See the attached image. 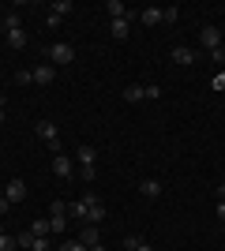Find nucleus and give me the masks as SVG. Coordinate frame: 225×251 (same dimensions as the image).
<instances>
[{"label": "nucleus", "instance_id": "f3484780", "mask_svg": "<svg viewBox=\"0 0 225 251\" xmlns=\"http://www.w3.org/2000/svg\"><path fill=\"white\" fill-rule=\"evenodd\" d=\"M86 206H90V202L79 199V202H72V206H68V214H72V218H79V221H86Z\"/></svg>", "mask_w": 225, "mask_h": 251}, {"label": "nucleus", "instance_id": "bb28decb", "mask_svg": "<svg viewBox=\"0 0 225 251\" xmlns=\"http://www.w3.org/2000/svg\"><path fill=\"white\" fill-rule=\"evenodd\" d=\"M49 214H68V202H60V199H53V206H49Z\"/></svg>", "mask_w": 225, "mask_h": 251}, {"label": "nucleus", "instance_id": "f257e3e1", "mask_svg": "<svg viewBox=\"0 0 225 251\" xmlns=\"http://www.w3.org/2000/svg\"><path fill=\"white\" fill-rule=\"evenodd\" d=\"M154 101V98H161V86H143V83H131V86H124V101Z\"/></svg>", "mask_w": 225, "mask_h": 251}, {"label": "nucleus", "instance_id": "2f4dec72", "mask_svg": "<svg viewBox=\"0 0 225 251\" xmlns=\"http://www.w3.org/2000/svg\"><path fill=\"white\" fill-rule=\"evenodd\" d=\"M8 210H11V202L4 199V195H0V218H4V214H8Z\"/></svg>", "mask_w": 225, "mask_h": 251}, {"label": "nucleus", "instance_id": "f03ea898", "mask_svg": "<svg viewBox=\"0 0 225 251\" xmlns=\"http://www.w3.org/2000/svg\"><path fill=\"white\" fill-rule=\"evenodd\" d=\"M45 56H49V64H72L75 49L68 42H49V45H45Z\"/></svg>", "mask_w": 225, "mask_h": 251}, {"label": "nucleus", "instance_id": "7ed1b4c3", "mask_svg": "<svg viewBox=\"0 0 225 251\" xmlns=\"http://www.w3.org/2000/svg\"><path fill=\"white\" fill-rule=\"evenodd\" d=\"M34 131H38V139H42V143H49V147H53V154H60V131H56L53 120H38V124H34Z\"/></svg>", "mask_w": 225, "mask_h": 251}, {"label": "nucleus", "instance_id": "6e6552de", "mask_svg": "<svg viewBox=\"0 0 225 251\" xmlns=\"http://www.w3.org/2000/svg\"><path fill=\"white\" fill-rule=\"evenodd\" d=\"M173 64H180V68H192L195 64V49H188V45H173Z\"/></svg>", "mask_w": 225, "mask_h": 251}, {"label": "nucleus", "instance_id": "dca6fc26", "mask_svg": "<svg viewBox=\"0 0 225 251\" xmlns=\"http://www.w3.org/2000/svg\"><path fill=\"white\" fill-rule=\"evenodd\" d=\"M68 11H72V0H56L53 8H49V15H53V19H64Z\"/></svg>", "mask_w": 225, "mask_h": 251}, {"label": "nucleus", "instance_id": "b1692460", "mask_svg": "<svg viewBox=\"0 0 225 251\" xmlns=\"http://www.w3.org/2000/svg\"><path fill=\"white\" fill-rule=\"evenodd\" d=\"M176 19H180V8H165L161 11V23H176Z\"/></svg>", "mask_w": 225, "mask_h": 251}, {"label": "nucleus", "instance_id": "9d476101", "mask_svg": "<svg viewBox=\"0 0 225 251\" xmlns=\"http://www.w3.org/2000/svg\"><path fill=\"white\" fill-rule=\"evenodd\" d=\"M161 11H165V8H158V4H147V8L139 11L143 26H158V23H161Z\"/></svg>", "mask_w": 225, "mask_h": 251}, {"label": "nucleus", "instance_id": "7c9ffc66", "mask_svg": "<svg viewBox=\"0 0 225 251\" xmlns=\"http://www.w3.org/2000/svg\"><path fill=\"white\" fill-rule=\"evenodd\" d=\"M214 199H218V202H225V184H218V188H214Z\"/></svg>", "mask_w": 225, "mask_h": 251}, {"label": "nucleus", "instance_id": "f704fd0d", "mask_svg": "<svg viewBox=\"0 0 225 251\" xmlns=\"http://www.w3.org/2000/svg\"><path fill=\"white\" fill-rule=\"evenodd\" d=\"M90 251H109V248H101V244H98V248H90Z\"/></svg>", "mask_w": 225, "mask_h": 251}, {"label": "nucleus", "instance_id": "c85d7f7f", "mask_svg": "<svg viewBox=\"0 0 225 251\" xmlns=\"http://www.w3.org/2000/svg\"><path fill=\"white\" fill-rule=\"evenodd\" d=\"M139 244H143L139 236H124V248H128V251H135V248H139Z\"/></svg>", "mask_w": 225, "mask_h": 251}, {"label": "nucleus", "instance_id": "4be33fe9", "mask_svg": "<svg viewBox=\"0 0 225 251\" xmlns=\"http://www.w3.org/2000/svg\"><path fill=\"white\" fill-rule=\"evenodd\" d=\"M15 240H19V248H34V232H30V229H23Z\"/></svg>", "mask_w": 225, "mask_h": 251}, {"label": "nucleus", "instance_id": "0eeeda50", "mask_svg": "<svg viewBox=\"0 0 225 251\" xmlns=\"http://www.w3.org/2000/svg\"><path fill=\"white\" fill-rule=\"evenodd\" d=\"M4 199H8L11 206L23 202V199H26V184H23V180H8V184H4Z\"/></svg>", "mask_w": 225, "mask_h": 251}, {"label": "nucleus", "instance_id": "e433bc0d", "mask_svg": "<svg viewBox=\"0 0 225 251\" xmlns=\"http://www.w3.org/2000/svg\"><path fill=\"white\" fill-rule=\"evenodd\" d=\"M4 101H8V98H0V109H4Z\"/></svg>", "mask_w": 225, "mask_h": 251}, {"label": "nucleus", "instance_id": "412c9836", "mask_svg": "<svg viewBox=\"0 0 225 251\" xmlns=\"http://www.w3.org/2000/svg\"><path fill=\"white\" fill-rule=\"evenodd\" d=\"M19 248V240H15V236H8V232H4V236H0V251H15Z\"/></svg>", "mask_w": 225, "mask_h": 251}, {"label": "nucleus", "instance_id": "72a5a7b5", "mask_svg": "<svg viewBox=\"0 0 225 251\" xmlns=\"http://www.w3.org/2000/svg\"><path fill=\"white\" fill-rule=\"evenodd\" d=\"M135 251H154V248H150V244H139V248H135Z\"/></svg>", "mask_w": 225, "mask_h": 251}, {"label": "nucleus", "instance_id": "4c0bfd02", "mask_svg": "<svg viewBox=\"0 0 225 251\" xmlns=\"http://www.w3.org/2000/svg\"><path fill=\"white\" fill-rule=\"evenodd\" d=\"M0 236H4V225H0Z\"/></svg>", "mask_w": 225, "mask_h": 251}, {"label": "nucleus", "instance_id": "ddd939ff", "mask_svg": "<svg viewBox=\"0 0 225 251\" xmlns=\"http://www.w3.org/2000/svg\"><path fill=\"white\" fill-rule=\"evenodd\" d=\"M79 244H83L86 251H90V248H98V225H86V229L79 232Z\"/></svg>", "mask_w": 225, "mask_h": 251}, {"label": "nucleus", "instance_id": "473e14b6", "mask_svg": "<svg viewBox=\"0 0 225 251\" xmlns=\"http://www.w3.org/2000/svg\"><path fill=\"white\" fill-rule=\"evenodd\" d=\"M218 218H222V221H225V202H218Z\"/></svg>", "mask_w": 225, "mask_h": 251}, {"label": "nucleus", "instance_id": "1a4fd4ad", "mask_svg": "<svg viewBox=\"0 0 225 251\" xmlns=\"http://www.w3.org/2000/svg\"><path fill=\"white\" fill-rule=\"evenodd\" d=\"M53 173L60 180H68V176H72V157H68V154H53Z\"/></svg>", "mask_w": 225, "mask_h": 251}, {"label": "nucleus", "instance_id": "2eb2a0df", "mask_svg": "<svg viewBox=\"0 0 225 251\" xmlns=\"http://www.w3.org/2000/svg\"><path fill=\"white\" fill-rule=\"evenodd\" d=\"M30 232H34V236H49V232H53L49 218H38V221H30Z\"/></svg>", "mask_w": 225, "mask_h": 251}, {"label": "nucleus", "instance_id": "6ab92c4d", "mask_svg": "<svg viewBox=\"0 0 225 251\" xmlns=\"http://www.w3.org/2000/svg\"><path fill=\"white\" fill-rule=\"evenodd\" d=\"M8 45H11V49H23V45H26V34H23V30H11L8 34Z\"/></svg>", "mask_w": 225, "mask_h": 251}, {"label": "nucleus", "instance_id": "39448f33", "mask_svg": "<svg viewBox=\"0 0 225 251\" xmlns=\"http://www.w3.org/2000/svg\"><path fill=\"white\" fill-rule=\"evenodd\" d=\"M83 199L90 202V206H86V225H101V221H105V206H101V199L90 195V191H86Z\"/></svg>", "mask_w": 225, "mask_h": 251}, {"label": "nucleus", "instance_id": "20e7f679", "mask_svg": "<svg viewBox=\"0 0 225 251\" xmlns=\"http://www.w3.org/2000/svg\"><path fill=\"white\" fill-rule=\"evenodd\" d=\"M94 161H98V150L90 143H79V165H83V180H94Z\"/></svg>", "mask_w": 225, "mask_h": 251}, {"label": "nucleus", "instance_id": "c9c22d12", "mask_svg": "<svg viewBox=\"0 0 225 251\" xmlns=\"http://www.w3.org/2000/svg\"><path fill=\"white\" fill-rule=\"evenodd\" d=\"M0 124H4V109H0Z\"/></svg>", "mask_w": 225, "mask_h": 251}, {"label": "nucleus", "instance_id": "9b49d317", "mask_svg": "<svg viewBox=\"0 0 225 251\" xmlns=\"http://www.w3.org/2000/svg\"><path fill=\"white\" fill-rule=\"evenodd\" d=\"M30 72H34V83H38V86H49V83H53V64H38V68H30Z\"/></svg>", "mask_w": 225, "mask_h": 251}, {"label": "nucleus", "instance_id": "a878e982", "mask_svg": "<svg viewBox=\"0 0 225 251\" xmlns=\"http://www.w3.org/2000/svg\"><path fill=\"white\" fill-rule=\"evenodd\" d=\"M56 251H86V248H83V244H79V240H68V244H60V248H56Z\"/></svg>", "mask_w": 225, "mask_h": 251}, {"label": "nucleus", "instance_id": "393cba45", "mask_svg": "<svg viewBox=\"0 0 225 251\" xmlns=\"http://www.w3.org/2000/svg\"><path fill=\"white\" fill-rule=\"evenodd\" d=\"M15 83H19V86H30L34 83V72H15Z\"/></svg>", "mask_w": 225, "mask_h": 251}, {"label": "nucleus", "instance_id": "423d86ee", "mask_svg": "<svg viewBox=\"0 0 225 251\" xmlns=\"http://www.w3.org/2000/svg\"><path fill=\"white\" fill-rule=\"evenodd\" d=\"M199 42H203L206 49H222V30H218L214 23H206L203 30H199Z\"/></svg>", "mask_w": 225, "mask_h": 251}, {"label": "nucleus", "instance_id": "cd10ccee", "mask_svg": "<svg viewBox=\"0 0 225 251\" xmlns=\"http://www.w3.org/2000/svg\"><path fill=\"white\" fill-rule=\"evenodd\" d=\"M210 60H214L218 68H222V64H225V49H210Z\"/></svg>", "mask_w": 225, "mask_h": 251}, {"label": "nucleus", "instance_id": "5701e85b", "mask_svg": "<svg viewBox=\"0 0 225 251\" xmlns=\"http://www.w3.org/2000/svg\"><path fill=\"white\" fill-rule=\"evenodd\" d=\"M30 251H53V244H49V236H34V248Z\"/></svg>", "mask_w": 225, "mask_h": 251}, {"label": "nucleus", "instance_id": "f8f14e48", "mask_svg": "<svg viewBox=\"0 0 225 251\" xmlns=\"http://www.w3.org/2000/svg\"><path fill=\"white\" fill-rule=\"evenodd\" d=\"M139 191L147 195V199H158V195H161V180H154V176L139 180Z\"/></svg>", "mask_w": 225, "mask_h": 251}, {"label": "nucleus", "instance_id": "a211bd4d", "mask_svg": "<svg viewBox=\"0 0 225 251\" xmlns=\"http://www.w3.org/2000/svg\"><path fill=\"white\" fill-rule=\"evenodd\" d=\"M11 30H23V23H19V15H15V11H8V15H4V34H11Z\"/></svg>", "mask_w": 225, "mask_h": 251}, {"label": "nucleus", "instance_id": "aec40b11", "mask_svg": "<svg viewBox=\"0 0 225 251\" xmlns=\"http://www.w3.org/2000/svg\"><path fill=\"white\" fill-rule=\"evenodd\" d=\"M49 225H53V232H64V229H68V214H53V218H49Z\"/></svg>", "mask_w": 225, "mask_h": 251}, {"label": "nucleus", "instance_id": "4468645a", "mask_svg": "<svg viewBox=\"0 0 225 251\" xmlns=\"http://www.w3.org/2000/svg\"><path fill=\"white\" fill-rule=\"evenodd\" d=\"M109 30H113V38H117V42H124V38H128V19H109Z\"/></svg>", "mask_w": 225, "mask_h": 251}, {"label": "nucleus", "instance_id": "c756f323", "mask_svg": "<svg viewBox=\"0 0 225 251\" xmlns=\"http://www.w3.org/2000/svg\"><path fill=\"white\" fill-rule=\"evenodd\" d=\"M210 86H214V90H225V72H218V75H214V83H210Z\"/></svg>", "mask_w": 225, "mask_h": 251}]
</instances>
